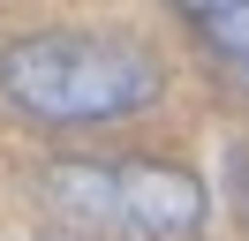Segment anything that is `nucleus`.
Returning <instances> with one entry per match:
<instances>
[{
	"label": "nucleus",
	"mask_w": 249,
	"mask_h": 241,
	"mask_svg": "<svg viewBox=\"0 0 249 241\" xmlns=\"http://www.w3.org/2000/svg\"><path fill=\"white\" fill-rule=\"evenodd\" d=\"M38 196L53 219L128 241H181L204 226V181L174 158H53Z\"/></svg>",
	"instance_id": "f03ea898"
},
{
	"label": "nucleus",
	"mask_w": 249,
	"mask_h": 241,
	"mask_svg": "<svg viewBox=\"0 0 249 241\" xmlns=\"http://www.w3.org/2000/svg\"><path fill=\"white\" fill-rule=\"evenodd\" d=\"M174 8H181V23L196 30L219 60L249 68V0H174Z\"/></svg>",
	"instance_id": "7ed1b4c3"
},
{
	"label": "nucleus",
	"mask_w": 249,
	"mask_h": 241,
	"mask_svg": "<svg viewBox=\"0 0 249 241\" xmlns=\"http://www.w3.org/2000/svg\"><path fill=\"white\" fill-rule=\"evenodd\" d=\"M0 98L46 128H106L159 98V60L106 30H31L0 53Z\"/></svg>",
	"instance_id": "f257e3e1"
}]
</instances>
